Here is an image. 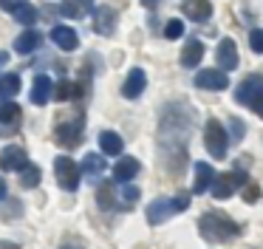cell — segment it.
<instances>
[{
	"label": "cell",
	"instance_id": "83f0119b",
	"mask_svg": "<svg viewBox=\"0 0 263 249\" xmlns=\"http://www.w3.org/2000/svg\"><path fill=\"white\" fill-rule=\"evenodd\" d=\"M133 201H139V187H133V184H122V209H127Z\"/></svg>",
	"mask_w": 263,
	"mask_h": 249
},
{
	"label": "cell",
	"instance_id": "f1b7e54d",
	"mask_svg": "<svg viewBox=\"0 0 263 249\" xmlns=\"http://www.w3.org/2000/svg\"><path fill=\"white\" fill-rule=\"evenodd\" d=\"M181 34H184V23H181V20H170V23L164 26V37H167V40H178Z\"/></svg>",
	"mask_w": 263,
	"mask_h": 249
},
{
	"label": "cell",
	"instance_id": "8d00e7d4",
	"mask_svg": "<svg viewBox=\"0 0 263 249\" xmlns=\"http://www.w3.org/2000/svg\"><path fill=\"white\" fill-rule=\"evenodd\" d=\"M0 249H20V243H14V241H0Z\"/></svg>",
	"mask_w": 263,
	"mask_h": 249
},
{
	"label": "cell",
	"instance_id": "603a6c76",
	"mask_svg": "<svg viewBox=\"0 0 263 249\" xmlns=\"http://www.w3.org/2000/svg\"><path fill=\"white\" fill-rule=\"evenodd\" d=\"M105 170V158L99 156V153H88L85 158H82V173L85 175H99Z\"/></svg>",
	"mask_w": 263,
	"mask_h": 249
},
{
	"label": "cell",
	"instance_id": "9a60e30c",
	"mask_svg": "<svg viewBox=\"0 0 263 249\" xmlns=\"http://www.w3.org/2000/svg\"><path fill=\"white\" fill-rule=\"evenodd\" d=\"M212 181H215V173H212L210 164H206V162H198V164H195V184H193V192H195V195H201V192L210 190Z\"/></svg>",
	"mask_w": 263,
	"mask_h": 249
},
{
	"label": "cell",
	"instance_id": "4fadbf2b",
	"mask_svg": "<svg viewBox=\"0 0 263 249\" xmlns=\"http://www.w3.org/2000/svg\"><path fill=\"white\" fill-rule=\"evenodd\" d=\"M51 40L57 43V48H63V51H74L77 45H80L77 31H74V28H68V26H54L51 28Z\"/></svg>",
	"mask_w": 263,
	"mask_h": 249
},
{
	"label": "cell",
	"instance_id": "30bf717a",
	"mask_svg": "<svg viewBox=\"0 0 263 249\" xmlns=\"http://www.w3.org/2000/svg\"><path fill=\"white\" fill-rule=\"evenodd\" d=\"M51 96H54V82H51V77H46V74H37V77H34V85H31V102H34V105H46Z\"/></svg>",
	"mask_w": 263,
	"mask_h": 249
},
{
	"label": "cell",
	"instance_id": "ffe728a7",
	"mask_svg": "<svg viewBox=\"0 0 263 249\" xmlns=\"http://www.w3.org/2000/svg\"><path fill=\"white\" fill-rule=\"evenodd\" d=\"M257 88H263V79L257 77V74H252V77H246L243 82L238 85V91H235V99H238L240 105H246V102H249V96L255 94Z\"/></svg>",
	"mask_w": 263,
	"mask_h": 249
},
{
	"label": "cell",
	"instance_id": "2e32d148",
	"mask_svg": "<svg viewBox=\"0 0 263 249\" xmlns=\"http://www.w3.org/2000/svg\"><path fill=\"white\" fill-rule=\"evenodd\" d=\"M99 147H102L105 156H119V153L125 150V141H122V136L114 133V130H102V133H99Z\"/></svg>",
	"mask_w": 263,
	"mask_h": 249
},
{
	"label": "cell",
	"instance_id": "6da1fadb",
	"mask_svg": "<svg viewBox=\"0 0 263 249\" xmlns=\"http://www.w3.org/2000/svg\"><path fill=\"white\" fill-rule=\"evenodd\" d=\"M198 232H201V238L210 241V243H221V241L227 243V241H235V238L240 235V226L221 212H206V215H201V221H198Z\"/></svg>",
	"mask_w": 263,
	"mask_h": 249
},
{
	"label": "cell",
	"instance_id": "4dcf8cb0",
	"mask_svg": "<svg viewBox=\"0 0 263 249\" xmlns=\"http://www.w3.org/2000/svg\"><path fill=\"white\" fill-rule=\"evenodd\" d=\"M249 45H252V51H255V54H263V28H252Z\"/></svg>",
	"mask_w": 263,
	"mask_h": 249
},
{
	"label": "cell",
	"instance_id": "ac0fdd59",
	"mask_svg": "<svg viewBox=\"0 0 263 249\" xmlns=\"http://www.w3.org/2000/svg\"><path fill=\"white\" fill-rule=\"evenodd\" d=\"M40 43H43V34L34 31V28H29V31H23L14 40V51H17V54H31Z\"/></svg>",
	"mask_w": 263,
	"mask_h": 249
},
{
	"label": "cell",
	"instance_id": "d6986e66",
	"mask_svg": "<svg viewBox=\"0 0 263 249\" xmlns=\"http://www.w3.org/2000/svg\"><path fill=\"white\" fill-rule=\"evenodd\" d=\"M201 57H204V43H201V40H190V43L184 45V51H181V65L184 68H195L201 62Z\"/></svg>",
	"mask_w": 263,
	"mask_h": 249
},
{
	"label": "cell",
	"instance_id": "44dd1931",
	"mask_svg": "<svg viewBox=\"0 0 263 249\" xmlns=\"http://www.w3.org/2000/svg\"><path fill=\"white\" fill-rule=\"evenodd\" d=\"M14 94H20V74H3L0 77V96L12 99Z\"/></svg>",
	"mask_w": 263,
	"mask_h": 249
},
{
	"label": "cell",
	"instance_id": "60d3db41",
	"mask_svg": "<svg viewBox=\"0 0 263 249\" xmlns=\"http://www.w3.org/2000/svg\"><path fill=\"white\" fill-rule=\"evenodd\" d=\"M63 249H80V246H63Z\"/></svg>",
	"mask_w": 263,
	"mask_h": 249
},
{
	"label": "cell",
	"instance_id": "ab89813d",
	"mask_svg": "<svg viewBox=\"0 0 263 249\" xmlns=\"http://www.w3.org/2000/svg\"><path fill=\"white\" fill-rule=\"evenodd\" d=\"M3 62H6V54H3V51H0V65H3Z\"/></svg>",
	"mask_w": 263,
	"mask_h": 249
},
{
	"label": "cell",
	"instance_id": "8992f818",
	"mask_svg": "<svg viewBox=\"0 0 263 249\" xmlns=\"http://www.w3.org/2000/svg\"><path fill=\"white\" fill-rule=\"evenodd\" d=\"M195 85L204 91H223L229 85V77L218 68H204V71L195 74Z\"/></svg>",
	"mask_w": 263,
	"mask_h": 249
},
{
	"label": "cell",
	"instance_id": "8fae6325",
	"mask_svg": "<svg viewBox=\"0 0 263 249\" xmlns=\"http://www.w3.org/2000/svg\"><path fill=\"white\" fill-rule=\"evenodd\" d=\"M170 215H176V209H173V198H156V201L147 207V221L150 224H164Z\"/></svg>",
	"mask_w": 263,
	"mask_h": 249
},
{
	"label": "cell",
	"instance_id": "9c48e42d",
	"mask_svg": "<svg viewBox=\"0 0 263 249\" xmlns=\"http://www.w3.org/2000/svg\"><path fill=\"white\" fill-rule=\"evenodd\" d=\"M144 88H147V77H144V71L142 68H133V71L127 74L125 85H122V94H125L127 99H139Z\"/></svg>",
	"mask_w": 263,
	"mask_h": 249
},
{
	"label": "cell",
	"instance_id": "484cf974",
	"mask_svg": "<svg viewBox=\"0 0 263 249\" xmlns=\"http://www.w3.org/2000/svg\"><path fill=\"white\" fill-rule=\"evenodd\" d=\"M97 201H99V207H102V209H110V207L116 204V195H114V187H110V181L99 184V190H97Z\"/></svg>",
	"mask_w": 263,
	"mask_h": 249
},
{
	"label": "cell",
	"instance_id": "e575fe53",
	"mask_svg": "<svg viewBox=\"0 0 263 249\" xmlns=\"http://www.w3.org/2000/svg\"><path fill=\"white\" fill-rule=\"evenodd\" d=\"M229 128H232V139L235 141L243 136V124H240V119H229Z\"/></svg>",
	"mask_w": 263,
	"mask_h": 249
},
{
	"label": "cell",
	"instance_id": "f546056e",
	"mask_svg": "<svg viewBox=\"0 0 263 249\" xmlns=\"http://www.w3.org/2000/svg\"><path fill=\"white\" fill-rule=\"evenodd\" d=\"M246 105H249V108H252V111H255V113H257V116H260V119H263V88H257V91H255V94H252V96H249V102H246Z\"/></svg>",
	"mask_w": 263,
	"mask_h": 249
},
{
	"label": "cell",
	"instance_id": "4316f807",
	"mask_svg": "<svg viewBox=\"0 0 263 249\" xmlns=\"http://www.w3.org/2000/svg\"><path fill=\"white\" fill-rule=\"evenodd\" d=\"M14 17H17V23H23V26H34V20H37V9L34 6H20L17 11H14Z\"/></svg>",
	"mask_w": 263,
	"mask_h": 249
},
{
	"label": "cell",
	"instance_id": "e0dca14e",
	"mask_svg": "<svg viewBox=\"0 0 263 249\" xmlns=\"http://www.w3.org/2000/svg\"><path fill=\"white\" fill-rule=\"evenodd\" d=\"M184 14H187L190 20L201 23L212 14V3L210 0H187V3H184Z\"/></svg>",
	"mask_w": 263,
	"mask_h": 249
},
{
	"label": "cell",
	"instance_id": "1f68e13d",
	"mask_svg": "<svg viewBox=\"0 0 263 249\" xmlns=\"http://www.w3.org/2000/svg\"><path fill=\"white\" fill-rule=\"evenodd\" d=\"M187 207H190V195L187 192H178V195L173 198V209H176V212H184Z\"/></svg>",
	"mask_w": 263,
	"mask_h": 249
},
{
	"label": "cell",
	"instance_id": "3957f363",
	"mask_svg": "<svg viewBox=\"0 0 263 249\" xmlns=\"http://www.w3.org/2000/svg\"><path fill=\"white\" fill-rule=\"evenodd\" d=\"M80 164L74 162L71 156H57L54 158V175H57V184L63 187V190L74 192L77 187H80Z\"/></svg>",
	"mask_w": 263,
	"mask_h": 249
},
{
	"label": "cell",
	"instance_id": "5b68a950",
	"mask_svg": "<svg viewBox=\"0 0 263 249\" xmlns=\"http://www.w3.org/2000/svg\"><path fill=\"white\" fill-rule=\"evenodd\" d=\"M54 139H57V145H63L65 150L77 147L82 141V116L71 119V122H63L57 128V133H54Z\"/></svg>",
	"mask_w": 263,
	"mask_h": 249
},
{
	"label": "cell",
	"instance_id": "d6a6232c",
	"mask_svg": "<svg viewBox=\"0 0 263 249\" xmlns=\"http://www.w3.org/2000/svg\"><path fill=\"white\" fill-rule=\"evenodd\" d=\"M65 3L74 6V9L80 11V14H85V9H91V6H93V0H65Z\"/></svg>",
	"mask_w": 263,
	"mask_h": 249
},
{
	"label": "cell",
	"instance_id": "7c38bea8",
	"mask_svg": "<svg viewBox=\"0 0 263 249\" xmlns=\"http://www.w3.org/2000/svg\"><path fill=\"white\" fill-rule=\"evenodd\" d=\"M93 28H97L99 34H114L116 28V11L110 9V6H99L97 11H93Z\"/></svg>",
	"mask_w": 263,
	"mask_h": 249
},
{
	"label": "cell",
	"instance_id": "f35d334b",
	"mask_svg": "<svg viewBox=\"0 0 263 249\" xmlns=\"http://www.w3.org/2000/svg\"><path fill=\"white\" fill-rule=\"evenodd\" d=\"M6 192H9L6 190V181H3V175H0V198H6Z\"/></svg>",
	"mask_w": 263,
	"mask_h": 249
},
{
	"label": "cell",
	"instance_id": "836d02e7",
	"mask_svg": "<svg viewBox=\"0 0 263 249\" xmlns=\"http://www.w3.org/2000/svg\"><path fill=\"white\" fill-rule=\"evenodd\" d=\"M20 6H26V0H0V9L3 11H17Z\"/></svg>",
	"mask_w": 263,
	"mask_h": 249
},
{
	"label": "cell",
	"instance_id": "ba28073f",
	"mask_svg": "<svg viewBox=\"0 0 263 249\" xmlns=\"http://www.w3.org/2000/svg\"><path fill=\"white\" fill-rule=\"evenodd\" d=\"M218 65L223 68V71H232V68H238V48H235V40L223 37L221 43H218Z\"/></svg>",
	"mask_w": 263,
	"mask_h": 249
},
{
	"label": "cell",
	"instance_id": "7402d4cb",
	"mask_svg": "<svg viewBox=\"0 0 263 249\" xmlns=\"http://www.w3.org/2000/svg\"><path fill=\"white\" fill-rule=\"evenodd\" d=\"M20 184L26 187V190H34L37 184H40V167L37 164H26L23 170H20Z\"/></svg>",
	"mask_w": 263,
	"mask_h": 249
},
{
	"label": "cell",
	"instance_id": "277c9868",
	"mask_svg": "<svg viewBox=\"0 0 263 249\" xmlns=\"http://www.w3.org/2000/svg\"><path fill=\"white\" fill-rule=\"evenodd\" d=\"M240 184H246V173H243V170H232V173L215 175V181H212L210 192L218 198V201H223V198L235 195V190H238Z\"/></svg>",
	"mask_w": 263,
	"mask_h": 249
},
{
	"label": "cell",
	"instance_id": "cb8c5ba5",
	"mask_svg": "<svg viewBox=\"0 0 263 249\" xmlns=\"http://www.w3.org/2000/svg\"><path fill=\"white\" fill-rule=\"evenodd\" d=\"M20 105H14V102H3L0 105V124H17L20 122Z\"/></svg>",
	"mask_w": 263,
	"mask_h": 249
},
{
	"label": "cell",
	"instance_id": "d4e9b609",
	"mask_svg": "<svg viewBox=\"0 0 263 249\" xmlns=\"http://www.w3.org/2000/svg\"><path fill=\"white\" fill-rule=\"evenodd\" d=\"M82 94V88L80 85H74V82H60L57 88H54V99H60V102H68V99H74V96H80Z\"/></svg>",
	"mask_w": 263,
	"mask_h": 249
},
{
	"label": "cell",
	"instance_id": "5bb4252c",
	"mask_svg": "<svg viewBox=\"0 0 263 249\" xmlns=\"http://www.w3.org/2000/svg\"><path fill=\"white\" fill-rule=\"evenodd\" d=\"M139 173V162L133 156H125L119 158V162L114 164V179L119 181V184H127V181H133V175Z\"/></svg>",
	"mask_w": 263,
	"mask_h": 249
},
{
	"label": "cell",
	"instance_id": "d590c367",
	"mask_svg": "<svg viewBox=\"0 0 263 249\" xmlns=\"http://www.w3.org/2000/svg\"><path fill=\"white\" fill-rule=\"evenodd\" d=\"M257 198H260V190H257L255 184H249L243 190V201H257Z\"/></svg>",
	"mask_w": 263,
	"mask_h": 249
},
{
	"label": "cell",
	"instance_id": "7a4b0ae2",
	"mask_svg": "<svg viewBox=\"0 0 263 249\" xmlns=\"http://www.w3.org/2000/svg\"><path fill=\"white\" fill-rule=\"evenodd\" d=\"M204 145H206V153L212 158H223L229 150V136L223 130V124L218 119H206L204 124Z\"/></svg>",
	"mask_w": 263,
	"mask_h": 249
},
{
	"label": "cell",
	"instance_id": "74e56055",
	"mask_svg": "<svg viewBox=\"0 0 263 249\" xmlns=\"http://www.w3.org/2000/svg\"><path fill=\"white\" fill-rule=\"evenodd\" d=\"M159 3H161V0H142V6H147V9H156Z\"/></svg>",
	"mask_w": 263,
	"mask_h": 249
},
{
	"label": "cell",
	"instance_id": "52a82bcc",
	"mask_svg": "<svg viewBox=\"0 0 263 249\" xmlns=\"http://www.w3.org/2000/svg\"><path fill=\"white\" fill-rule=\"evenodd\" d=\"M26 164H29V156H26V150L20 145H9L0 150V167L3 170H23Z\"/></svg>",
	"mask_w": 263,
	"mask_h": 249
}]
</instances>
